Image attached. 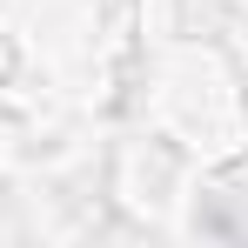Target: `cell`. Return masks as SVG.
Returning a JSON list of instances; mask_svg holds the SVG:
<instances>
[]
</instances>
